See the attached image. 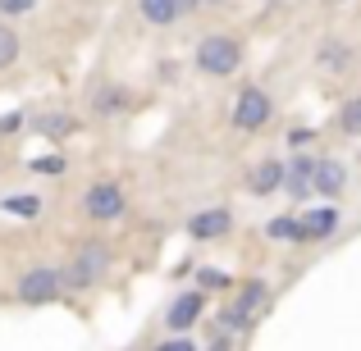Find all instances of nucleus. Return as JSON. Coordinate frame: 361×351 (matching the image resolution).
I'll return each mask as SVG.
<instances>
[{
	"instance_id": "f257e3e1",
	"label": "nucleus",
	"mask_w": 361,
	"mask_h": 351,
	"mask_svg": "<svg viewBox=\"0 0 361 351\" xmlns=\"http://www.w3.org/2000/svg\"><path fill=\"white\" fill-rule=\"evenodd\" d=\"M270 306H274L270 283H265V279H247V283H233V301H229V306H220V315H215V319H220L224 328H233V333L247 343V333L270 315Z\"/></svg>"
},
{
	"instance_id": "f03ea898",
	"label": "nucleus",
	"mask_w": 361,
	"mask_h": 351,
	"mask_svg": "<svg viewBox=\"0 0 361 351\" xmlns=\"http://www.w3.org/2000/svg\"><path fill=\"white\" fill-rule=\"evenodd\" d=\"M110 264H115V251H110L106 242H82V246H73L69 264H64V292H87V288H97V283L110 274Z\"/></svg>"
},
{
	"instance_id": "7ed1b4c3",
	"label": "nucleus",
	"mask_w": 361,
	"mask_h": 351,
	"mask_svg": "<svg viewBox=\"0 0 361 351\" xmlns=\"http://www.w3.org/2000/svg\"><path fill=\"white\" fill-rule=\"evenodd\" d=\"M192 64L206 78H233V73L243 69V42L229 37V32H206L192 51Z\"/></svg>"
},
{
	"instance_id": "20e7f679",
	"label": "nucleus",
	"mask_w": 361,
	"mask_h": 351,
	"mask_svg": "<svg viewBox=\"0 0 361 351\" xmlns=\"http://www.w3.org/2000/svg\"><path fill=\"white\" fill-rule=\"evenodd\" d=\"M14 297H18V306H55V301L64 297V269H55V264L27 269L23 279L14 283Z\"/></svg>"
},
{
	"instance_id": "39448f33",
	"label": "nucleus",
	"mask_w": 361,
	"mask_h": 351,
	"mask_svg": "<svg viewBox=\"0 0 361 351\" xmlns=\"http://www.w3.org/2000/svg\"><path fill=\"white\" fill-rule=\"evenodd\" d=\"M270 119H274V96H270L265 87H256V82H252V87H243L238 96H233L229 123H233L238 132H261Z\"/></svg>"
},
{
	"instance_id": "423d86ee",
	"label": "nucleus",
	"mask_w": 361,
	"mask_h": 351,
	"mask_svg": "<svg viewBox=\"0 0 361 351\" xmlns=\"http://www.w3.org/2000/svg\"><path fill=\"white\" fill-rule=\"evenodd\" d=\"M123 210H128V196H123V187L115 178H97L82 192V215L92 224H115V219H123Z\"/></svg>"
},
{
	"instance_id": "0eeeda50",
	"label": "nucleus",
	"mask_w": 361,
	"mask_h": 351,
	"mask_svg": "<svg viewBox=\"0 0 361 351\" xmlns=\"http://www.w3.org/2000/svg\"><path fill=\"white\" fill-rule=\"evenodd\" d=\"M202 315H206V292L192 283V288H183L165 306V328H169V333H192V328L202 324Z\"/></svg>"
},
{
	"instance_id": "6e6552de",
	"label": "nucleus",
	"mask_w": 361,
	"mask_h": 351,
	"mask_svg": "<svg viewBox=\"0 0 361 351\" xmlns=\"http://www.w3.org/2000/svg\"><path fill=\"white\" fill-rule=\"evenodd\" d=\"M233 233V210L229 205H206V210L188 215V237L192 242H220Z\"/></svg>"
},
{
	"instance_id": "1a4fd4ad",
	"label": "nucleus",
	"mask_w": 361,
	"mask_h": 351,
	"mask_svg": "<svg viewBox=\"0 0 361 351\" xmlns=\"http://www.w3.org/2000/svg\"><path fill=\"white\" fill-rule=\"evenodd\" d=\"M298 219H302V242H329L343 224V210L334 201H325V205H311V210H298Z\"/></svg>"
},
{
	"instance_id": "9d476101",
	"label": "nucleus",
	"mask_w": 361,
	"mask_h": 351,
	"mask_svg": "<svg viewBox=\"0 0 361 351\" xmlns=\"http://www.w3.org/2000/svg\"><path fill=\"white\" fill-rule=\"evenodd\" d=\"M311 192L325 196V201H338L348 192V165L334 155H320L316 160V174H311Z\"/></svg>"
},
{
	"instance_id": "9b49d317",
	"label": "nucleus",
	"mask_w": 361,
	"mask_h": 351,
	"mask_svg": "<svg viewBox=\"0 0 361 351\" xmlns=\"http://www.w3.org/2000/svg\"><path fill=\"white\" fill-rule=\"evenodd\" d=\"M27 128L42 141H64L78 132V115H69V110H42V115H27Z\"/></svg>"
},
{
	"instance_id": "f8f14e48",
	"label": "nucleus",
	"mask_w": 361,
	"mask_h": 351,
	"mask_svg": "<svg viewBox=\"0 0 361 351\" xmlns=\"http://www.w3.org/2000/svg\"><path fill=\"white\" fill-rule=\"evenodd\" d=\"M357 64V51L348 42H338V37H325V42L316 46V69L329 73V78H338V73H348Z\"/></svg>"
},
{
	"instance_id": "ddd939ff",
	"label": "nucleus",
	"mask_w": 361,
	"mask_h": 351,
	"mask_svg": "<svg viewBox=\"0 0 361 351\" xmlns=\"http://www.w3.org/2000/svg\"><path fill=\"white\" fill-rule=\"evenodd\" d=\"M92 115L97 119H115V115H123V110L133 106V87H123V82H101L97 91H92Z\"/></svg>"
},
{
	"instance_id": "4468645a",
	"label": "nucleus",
	"mask_w": 361,
	"mask_h": 351,
	"mask_svg": "<svg viewBox=\"0 0 361 351\" xmlns=\"http://www.w3.org/2000/svg\"><path fill=\"white\" fill-rule=\"evenodd\" d=\"M311 174H316V155H307V151H293L288 160V174H283V192L293 196V201H307L311 192Z\"/></svg>"
},
{
	"instance_id": "2eb2a0df",
	"label": "nucleus",
	"mask_w": 361,
	"mask_h": 351,
	"mask_svg": "<svg viewBox=\"0 0 361 351\" xmlns=\"http://www.w3.org/2000/svg\"><path fill=\"white\" fill-rule=\"evenodd\" d=\"M283 174H288V165H283V160H261V165L247 174V192H252V196L283 192Z\"/></svg>"
},
{
	"instance_id": "dca6fc26",
	"label": "nucleus",
	"mask_w": 361,
	"mask_h": 351,
	"mask_svg": "<svg viewBox=\"0 0 361 351\" xmlns=\"http://www.w3.org/2000/svg\"><path fill=\"white\" fill-rule=\"evenodd\" d=\"M137 14L147 18L151 27H174L183 18V5L178 0H137Z\"/></svg>"
},
{
	"instance_id": "f3484780",
	"label": "nucleus",
	"mask_w": 361,
	"mask_h": 351,
	"mask_svg": "<svg viewBox=\"0 0 361 351\" xmlns=\"http://www.w3.org/2000/svg\"><path fill=\"white\" fill-rule=\"evenodd\" d=\"M0 215H14V219H42V196H37V192H9V196H0Z\"/></svg>"
},
{
	"instance_id": "a211bd4d",
	"label": "nucleus",
	"mask_w": 361,
	"mask_h": 351,
	"mask_svg": "<svg viewBox=\"0 0 361 351\" xmlns=\"http://www.w3.org/2000/svg\"><path fill=\"white\" fill-rule=\"evenodd\" d=\"M265 237H270V242L302 246V219H298V210H293V215H274V219L265 224Z\"/></svg>"
},
{
	"instance_id": "6ab92c4d",
	"label": "nucleus",
	"mask_w": 361,
	"mask_h": 351,
	"mask_svg": "<svg viewBox=\"0 0 361 351\" xmlns=\"http://www.w3.org/2000/svg\"><path fill=\"white\" fill-rule=\"evenodd\" d=\"M192 283L211 297V292H229L233 288V274H224V269H215V264H202V269H192Z\"/></svg>"
},
{
	"instance_id": "aec40b11",
	"label": "nucleus",
	"mask_w": 361,
	"mask_h": 351,
	"mask_svg": "<svg viewBox=\"0 0 361 351\" xmlns=\"http://www.w3.org/2000/svg\"><path fill=\"white\" fill-rule=\"evenodd\" d=\"M18 55H23V37H18V27L9 18H0V69H9Z\"/></svg>"
},
{
	"instance_id": "412c9836",
	"label": "nucleus",
	"mask_w": 361,
	"mask_h": 351,
	"mask_svg": "<svg viewBox=\"0 0 361 351\" xmlns=\"http://www.w3.org/2000/svg\"><path fill=\"white\" fill-rule=\"evenodd\" d=\"M27 169H32L37 178H64V174H69V160H64L60 151H51V155H32Z\"/></svg>"
},
{
	"instance_id": "4be33fe9",
	"label": "nucleus",
	"mask_w": 361,
	"mask_h": 351,
	"mask_svg": "<svg viewBox=\"0 0 361 351\" xmlns=\"http://www.w3.org/2000/svg\"><path fill=\"white\" fill-rule=\"evenodd\" d=\"M338 132H343V137H361V96L338 106Z\"/></svg>"
},
{
	"instance_id": "5701e85b",
	"label": "nucleus",
	"mask_w": 361,
	"mask_h": 351,
	"mask_svg": "<svg viewBox=\"0 0 361 351\" xmlns=\"http://www.w3.org/2000/svg\"><path fill=\"white\" fill-rule=\"evenodd\" d=\"M202 343H197L192 333H169V338H160L156 343V351H197Z\"/></svg>"
},
{
	"instance_id": "b1692460",
	"label": "nucleus",
	"mask_w": 361,
	"mask_h": 351,
	"mask_svg": "<svg viewBox=\"0 0 361 351\" xmlns=\"http://www.w3.org/2000/svg\"><path fill=\"white\" fill-rule=\"evenodd\" d=\"M27 128V110H9V115H0V137H14V132Z\"/></svg>"
},
{
	"instance_id": "393cba45",
	"label": "nucleus",
	"mask_w": 361,
	"mask_h": 351,
	"mask_svg": "<svg viewBox=\"0 0 361 351\" xmlns=\"http://www.w3.org/2000/svg\"><path fill=\"white\" fill-rule=\"evenodd\" d=\"M37 5H42V0H0V18H23V14H32Z\"/></svg>"
},
{
	"instance_id": "a878e982",
	"label": "nucleus",
	"mask_w": 361,
	"mask_h": 351,
	"mask_svg": "<svg viewBox=\"0 0 361 351\" xmlns=\"http://www.w3.org/2000/svg\"><path fill=\"white\" fill-rule=\"evenodd\" d=\"M311 141H316V128H307V123H298V128H288V146H293V151H307Z\"/></svg>"
},
{
	"instance_id": "bb28decb",
	"label": "nucleus",
	"mask_w": 361,
	"mask_h": 351,
	"mask_svg": "<svg viewBox=\"0 0 361 351\" xmlns=\"http://www.w3.org/2000/svg\"><path fill=\"white\" fill-rule=\"evenodd\" d=\"M178 5H183V14H197V9H202V0H178Z\"/></svg>"
},
{
	"instance_id": "cd10ccee",
	"label": "nucleus",
	"mask_w": 361,
	"mask_h": 351,
	"mask_svg": "<svg viewBox=\"0 0 361 351\" xmlns=\"http://www.w3.org/2000/svg\"><path fill=\"white\" fill-rule=\"evenodd\" d=\"M202 5H224V0H202Z\"/></svg>"
}]
</instances>
